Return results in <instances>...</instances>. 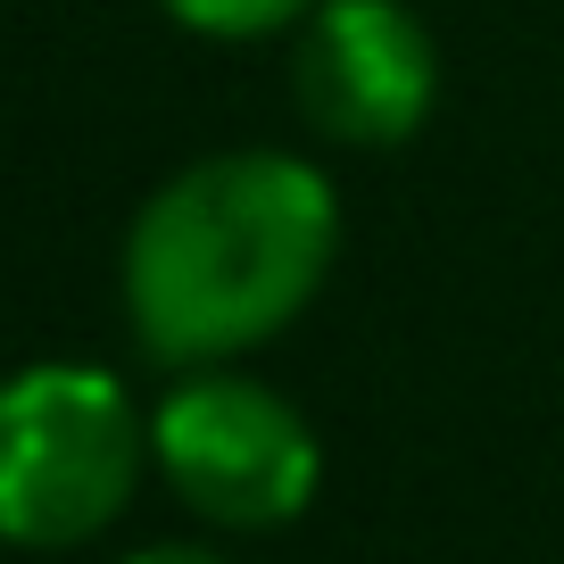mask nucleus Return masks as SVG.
<instances>
[{
	"mask_svg": "<svg viewBox=\"0 0 564 564\" xmlns=\"http://www.w3.org/2000/svg\"><path fill=\"white\" fill-rule=\"evenodd\" d=\"M291 91L324 141L390 150L415 141L441 100V51L406 0H316L291 51Z\"/></svg>",
	"mask_w": 564,
	"mask_h": 564,
	"instance_id": "20e7f679",
	"label": "nucleus"
},
{
	"mask_svg": "<svg viewBox=\"0 0 564 564\" xmlns=\"http://www.w3.org/2000/svg\"><path fill=\"white\" fill-rule=\"evenodd\" d=\"M150 457L175 481L183 507L225 531L300 523L324 481V448L307 415L282 390H265L258 373H225V366H192L159 399Z\"/></svg>",
	"mask_w": 564,
	"mask_h": 564,
	"instance_id": "7ed1b4c3",
	"label": "nucleus"
},
{
	"mask_svg": "<svg viewBox=\"0 0 564 564\" xmlns=\"http://www.w3.org/2000/svg\"><path fill=\"white\" fill-rule=\"evenodd\" d=\"M340 249V192L300 150H216L141 199L124 232V316L141 357L232 366L300 324Z\"/></svg>",
	"mask_w": 564,
	"mask_h": 564,
	"instance_id": "f257e3e1",
	"label": "nucleus"
},
{
	"mask_svg": "<svg viewBox=\"0 0 564 564\" xmlns=\"http://www.w3.org/2000/svg\"><path fill=\"white\" fill-rule=\"evenodd\" d=\"M183 34H208V42H258V34H291L307 25L316 0H159Z\"/></svg>",
	"mask_w": 564,
	"mask_h": 564,
	"instance_id": "39448f33",
	"label": "nucleus"
},
{
	"mask_svg": "<svg viewBox=\"0 0 564 564\" xmlns=\"http://www.w3.org/2000/svg\"><path fill=\"white\" fill-rule=\"evenodd\" d=\"M124 564H232V556H216V547H192V540H150V547H133Z\"/></svg>",
	"mask_w": 564,
	"mask_h": 564,
	"instance_id": "423d86ee",
	"label": "nucleus"
},
{
	"mask_svg": "<svg viewBox=\"0 0 564 564\" xmlns=\"http://www.w3.org/2000/svg\"><path fill=\"white\" fill-rule=\"evenodd\" d=\"M150 423L124 373L91 357H42L0 382V540L84 547L133 507Z\"/></svg>",
	"mask_w": 564,
	"mask_h": 564,
	"instance_id": "f03ea898",
	"label": "nucleus"
}]
</instances>
